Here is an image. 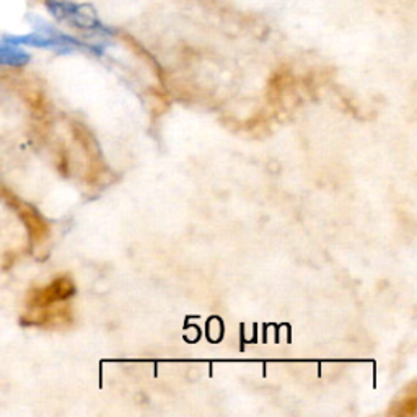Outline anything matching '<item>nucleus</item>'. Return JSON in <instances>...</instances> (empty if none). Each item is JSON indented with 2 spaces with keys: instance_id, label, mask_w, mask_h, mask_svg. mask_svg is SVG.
<instances>
[{
  "instance_id": "f257e3e1",
  "label": "nucleus",
  "mask_w": 417,
  "mask_h": 417,
  "mask_svg": "<svg viewBox=\"0 0 417 417\" xmlns=\"http://www.w3.org/2000/svg\"><path fill=\"white\" fill-rule=\"evenodd\" d=\"M46 12L54 22L88 35H110V28L100 20L90 3L75 0H43Z\"/></svg>"
},
{
  "instance_id": "f03ea898",
  "label": "nucleus",
  "mask_w": 417,
  "mask_h": 417,
  "mask_svg": "<svg viewBox=\"0 0 417 417\" xmlns=\"http://www.w3.org/2000/svg\"><path fill=\"white\" fill-rule=\"evenodd\" d=\"M75 295V284L67 275H60L54 279L53 282L46 287L36 289L31 292V297L28 300V305L33 310H48L53 305L64 303Z\"/></svg>"
},
{
  "instance_id": "7ed1b4c3",
  "label": "nucleus",
  "mask_w": 417,
  "mask_h": 417,
  "mask_svg": "<svg viewBox=\"0 0 417 417\" xmlns=\"http://www.w3.org/2000/svg\"><path fill=\"white\" fill-rule=\"evenodd\" d=\"M2 41H6L8 44L20 46V48H36V49H53V51H62L67 53L72 48L64 43V41L58 40V37L44 35V33L33 31L26 33V35H3Z\"/></svg>"
},
{
  "instance_id": "20e7f679",
  "label": "nucleus",
  "mask_w": 417,
  "mask_h": 417,
  "mask_svg": "<svg viewBox=\"0 0 417 417\" xmlns=\"http://www.w3.org/2000/svg\"><path fill=\"white\" fill-rule=\"evenodd\" d=\"M31 62V54L26 53L20 46L8 44L6 41H0V65L3 67H25Z\"/></svg>"
},
{
  "instance_id": "39448f33",
  "label": "nucleus",
  "mask_w": 417,
  "mask_h": 417,
  "mask_svg": "<svg viewBox=\"0 0 417 417\" xmlns=\"http://www.w3.org/2000/svg\"><path fill=\"white\" fill-rule=\"evenodd\" d=\"M417 395H416V383H411L409 390L405 391V395L400 401L395 402V407L390 409V414L395 416H414L417 409Z\"/></svg>"
}]
</instances>
